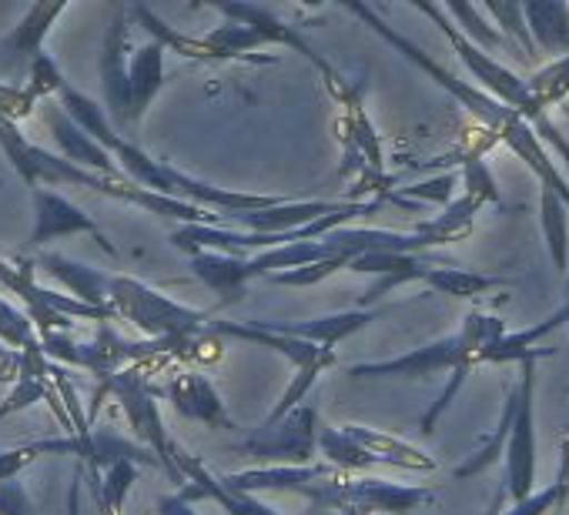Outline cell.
Here are the masks:
<instances>
[{
    "label": "cell",
    "mask_w": 569,
    "mask_h": 515,
    "mask_svg": "<svg viewBox=\"0 0 569 515\" xmlns=\"http://www.w3.org/2000/svg\"><path fill=\"white\" fill-rule=\"evenodd\" d=\"M342 8L349 11V14H356V18H362L386 44H392L406 61H412L419 71H426L439 88H446L496 141H502L536 178H539V188H552L566 204H569V181H566V174L559 171V164L549 158V151H546V144L539 141V134L516 114V111H509L506 104H499L492 94H486L476 81H459L456 74H449L439 61H432L419 44H412L406 34H399L392 24H386L372 8H366V4H359V0H342Z\"/></svg>",
    "instance_id": "6da1fadb"
},
{
    "label": "cell",
    "mask_w": 569,
    "mask_h": 515,
    "mask_svg": "<svg viewBox=\"0 0 569 515\" xmlns=\"http://www.w3.org/2000/svg\"><path fill=\"white\" fill-rule=\"evenodd\" d=\"M506 335L502 322L486 312H469L466 322L406 355L386 359V362H362L349 368V378H432L439 372H459V368H476L479 355Z\"/></svg>",
    "instance_id": "7a4b0ae2"
},
{
    "label": "cell",
    "mask_w": 569,
    "mask_h": 515,
    "mask_svg": "<svg viewBox=\"0 0 569 515\" xmlns=\"http://www.w3.org/2000/svg\"><path fill=\"white\" fill-rule=\"evenodd\" d=\"M111 309L134 322L144 335H151V342H194L198 335L208 332V325L214 322V312H198L188 309L168 295H161L158 289L138 282V279H124V275H111Z\"/></svg>",
    "instance_id": "3957f363"
},
{
    "label": "cell",
    "mask_w": 569,
    "mask_h": 515,
    "mask_svg": "<svg viewBox=\"0 0 569 515\" xmlns=\"http://www.w3.org/2000/svg\"><path fill=\"white\" fill-rule=\"evenodd\" d=\"M539 355H549V352H539ZM539 355L519 362V382L512 385L516 388V418H512V432H509L506 455H502V485L486 515H502L506 505H516L536 492V368H539Z\"/></svg>",
    "instance_id": "277c9868"
},
{
    "label": "cell",
    "mask_w": 569,
    "mask_h": 515,
    "mask_svg": "<svg viewBox=\"0 0 569 515\" xmlns=\"http://www.w3.org/2000/svg\"><path fill=\"white\" fill-rule=\"evenodd\" d=\"M319 408L299 405L292 415H284L271 428H254L234 452L258 458L261 465H312L319 455Z\"/></svg>",
    "instance_id": "5b68a950"
},
{
    "label": "cell",
    "mask_w": 569,
    "mask_h": 515,
    "mask_svg": "<svg viewBox=\"0 0 569 515\" xmlns=\"http://www.w3.org/2000/svg\"><path fill=\"white\" fill-rule=\"evenodd\" d=\"M108 388L118 395V402H121V408H124L131 428L138 432V438L148 442V448H151L154 458L164 465V472L184 488L188 482H184V475H181L178 465H174V448H178V442L164 432V422H161V412H158V402H154V398H158V388H154L138 368H128V372L111 375V378H108Z\"/></svg>",
    "instance_id": "8992f818"
},
{
    "label": "cell",
    "mask_w": 569,
    "mask_h": 515,
    "mask_svg": "<svg viewBox=\"0 0 569 515\" xmlns=\"http://www.w3.org/2000/svg\"><path fill=\"white\" fill-rule=\"evenodd\" d=\"M409 302H396L386 309H359V312H339V315H319V319H306V322H271V319H251L254 329L261 332H274V335H289V339H302L322 349H336L342 339L369 329L372 322H379L389 312L406 309Z\"/></svg>",
    "instance_id": "52a82bcc"
},
{
    "label": "cell",
    "mask_w": 569,
    "mask_h": 515,
    "mask_svg": "<svg viewBox=\"0 0 569 515\" xmlns=\"http://www.w3.org/2000/svg\"><path fill=\"white\" fill-rule=\"evenodd\" d=\"M174 465H178V472H181L184 482H188V485L181 488V495H184L188 502L211 498V502H218L228 515H281V512L271 508L261 495H248V492L228 488V485L221 482L218 472H211L198 455L184 452L181 445L174 448Z\"/></svg>",
    "instance_id": "ba28073f"
},
{
    "label": "cell",
    "mask_w": 569,
    "mask_h": 515,
    "mask_svg": "<svg viewBox=\"0 0 569 515\" xmlns=\"http://www.w3.org/2000/svg\"><path fill=\"white\" fill-rule=\"evenodd\" d=\"M208 335H214V339H241L248 345L268 349V352L281 355L296 372H306V368L326 372V368L336 365V349H322V345H312V342H302V339L274 335V332H261L251 322H221V319H214L208 325Z\"/></svg>",
    "instance_id": "9c48e42d"
},
{
    "label": "cell",
    "mask_w": 569,
    "mask_h": 515,
    "mask_svg": "<svg viewBox=\"0 0 569 515\" xmlns=\"http://www.w3.org/2000/svg\"><path fill=\"white\" fill-rule=\"evenodd\" d=\"M158 395H164L184 418L201 422L208 428H234L221 392L201 375V372H181L174 375L164 388H158Z\"/></svg>",
    "instance_id": "30bf717a"
},
{
    "label": "cell",
    "mask_w": 569,
    "mask_h": 515,
    "mask_svg": "<svg viewBox=\"0 0 569 515\" xmlns=\"http://www.w3.org/2000/svg\"><path fill=\"white\" fill-rule=\"evenodd\" d=\"M342 432H346L356 445H362V448L379 462V468H382V465L409 468V472H436V468H439V462H436L426 448H416L412 442H406V438H399V435H389V432H382V428L349 422V425H342Z\"/></svg>",
    "instance_id": "8fae6325"
},
{
    "label": "cell",
    "mask_w": 569,
    "mask_h": 515,
    "mask_svg": "<svg viewBox=\"0 0 569 515\" xmlns=\"http://www.w3.org/2000/svg\"><path fill=\"white\" fill-rule=\"evenodd\" d=\"M44 121H48L51 134L58 138L61 151L71 158V164H84V168H94V171L104 174V178L124 181V171H118V164L111 161V151L101 148L84 128H78V124L68 118V111L48 104V108H44Z\"/></svg>",
    "instance_id": "7c38bea8"
},
{
    "label": "cell",
    "mask_w": 569,
    "mask_h": 515,
    "mask_svg": "<svg viewBox=\"0 0 569 515\" xmlns=\"http://www.w3.org/2000/svg\"><path fill=\"white\" fill-rule=\"evenodd\" d=\"M124 48H128V24L124 14L118 11L108 41H104V61H101V78H104V94L111 104V114L118 124H131V78L124 64Z\"/></svg>",
    "instance_id": "4fadbf2b"
},
{
    "label": "cell",
    "mask_w": 569,
    "mask_h": 515,
    "mask_svg": "<svg viewBox=\"0 0 569 515\" xmlns=\"http://www.w3.org/2000/svg\"><path fill=\"white\" fill-rule=\"evenodd\" d=\"M34 204H38V224H34V241H38V244H44V241H51V238H58V234L91 231V234L101 241V248H104L108 254H118L114 244L101 234V228H98L81 208H74L71 201H64L61 194L34 191Z\"/></svg>",
    "instance_id": "5bb4252c"
},
{
    "label": "cell",
    "mask_w": 569,
    "mask_h": 515,
    "mask_svg": "<svg viewBox=\"0 0 569 515\" xmlns=\"http://www.w3.org/2000/svg\"><path fill=\"white\" fill-rule=\"evenodd\" d=\"M529 34L536 41V51L542 58H566L569 54V4H556V0H529L522 4Z\"/></svg>",
    "instance_id": "9a60e30c"
},
{
    "label": "cell",
    "mask_w": 569,
    "mask_h": 515,
    "mask_svg": "<svg viewBox=\"0 0 569 515\" xmlns=\"http://www.w3.org/2000/svg\"><path fill=\"white\" fill-rule=\"evenodd\" d=\"M559 325H569V305L556 309L546 322L532 325V329H522V332H506L499 342H492L482 355H479V365H509V362H526L539 352H549V349H536L546 335H552Z\"/></svg>",
    "instance_id": "2e32d148"
},
{
    "label": "cell",
    "mask_w": 569,
    "mask_h": 515,
    "mask_svg": "<svg viewBox=\"0 0 569 515\" xmlns=\"http://www.w3.org/2000/svg\"><path fill=\"white\" fill-rule=\"evenodd\" d=\"M128 78H131V124H134L144 118V111L164 88V44L151 41V44L138 48L131 58Z\"/></svg>",
    "instance_id": "e0dca14e"
},
{
    "label": "cell",
    "mask_w": 569,
    "mask_h": 515,
    "mask_svg": "<svg viewBox=\"0 0 569 515\" xmlns=\"http://www.w3.org/2000/svg\"><path fill=\"white\" fill-rule=\"evenodd\" d=\"M208 61H251V64H274V58H254L251 51L264 48V38L238 21H228L201 38Z\"/></svg>",
    "instance_id": "ac0fdd59"
},
{
    "label": "cell",
    "mask_w": 569,
    "mask_h": 515,
    "mask_svg": "<svg viewBox=\"0 0 569 515\" xmlns=\"http://www.w3.org/2000/svg\"><path fill=\"white\" fill-rule=\"evenodd\" d=\"M41 265L61 279L78 299H84V305H94V309H111V275H101L88 265H78V262H68L61 254H41Z\"/></svg>",
    "instance_id": "d6986e66"
},
{
    "label": "cell",
    "mask_w": 569,
    "mask_h": 515,
    "mask_svg": "<svg viewBox=\"0 0 569 515\" xmlns=\"http://www.w3.org/2000/svg\"><path fill=\"white\" fill-rule=\"evenodd\" d=\"M422 285H429L432 292L439 295H449V299H479L492 289H502L509 285L506 279H492V275H476L469 269H459V265H426L422 269Z\"/></svg>",
    "instance_id": "ffe728a7"
},
{
    "label": "cell",
    "mask_w": 569,
    "mask_h": 515,
    "mask_svg": "<svg viewBox=\"0 0 569 515\" xmlns=\"http://www.w3.org/2000/svg\"><path fill=\"white\" fill-rule=\"evenodd\" d=\"M64 11V4H38V8H31L28 11V18H24V24L14 31V34H8V38H0V61L4 64H11V61H18V58H41V41H44V34H48V28H51V21L58 18Z\"/></svg>",
    "instance_id": "44dd1931"
},
{
    "label": "cell",
    "mask_w": 569,
    "mask_h": 515,
    "mask_svg": "<svg viewBox=\"0 0 569 515\" xmlns=\"http://www.w3.org/2000/svg\"><path fill=\"white\" fill-rule=\"evenodd\" d=\"M539 224L549 248V258L559 272H566V251H569V204L552 191L539 188Z\"/></svg>",
    "instance_id": "7402d4cb"
},
{
    "label": "cell",
    "mask_w": 569,
    "mask_h": 515,
    "mask_svg": "<svg viewBox=\"0 0 569 515\" xmlns=\"http://www.w3.org/2000/svg\"><path fill=\"white\" fill-rule=\"evenodd\" d=\"M512 418H516V388H509V392H506V402H502V412H499L496 432L486 438V445H482L479 452H472L462 465H456V478L479 475V472H486L489 465H496V462L506 455V442H509V432H512Z\"/></svg>",
    "instance_id": "603a6c76"
},
{
    "label": "cell",
    "mask_w": 569,
    "mask_h": 515,
    "mask_svg": "<svg viewBox=\"0 0 569 515\" xmlns=\"http://www.w3.org/2000/svg\"><path fill=\"white\" fill-rule=\"evenodd\" d=\"M479 208H482V204H479L476 198L459 194V201H449L442 214H436V218L416 224V231L429 234V238L436 241V248H439V244H449V241H459V238H466V234L472 231V218H476Z\"/></svg>",
    "instance_id": "cb8c5ba5"
},
{
    "label": "cell",
    "mask_w": 569,
    "mask_h": 515,
    "mask_svg": "<svg viewBox=\"0 0 569 515\" xmlns=\"http://www.w3.org/2000/svg\"><path fill=\"white\" fill-rule=\"evenodd\" d=\"M566 502H569V435L562 438V452H559V472H556V478H552L546 488L532 492L529 498H522V502L509 505L502 515H549V512L562 508Z\"/></svg>",
    "instance_id": "d4e9b609"
},
{
    "label": "cell",
    "mask_w": 569,
    "mask_h": 515,
    "mask_svg": "<svg viewBox=\"0 0 569 515\" xmlns=\"http://www.w3.org/2000/svg\"><path fill=\"white\" fill-rule=\"evenodd\" d=\"M446 18L459 28L462 38H469L476 48L482 51H499V48H509V41L486 21V11L476 8V4H466V0H449V4H442Z\"/></svg>",
    "instance_id": "484cf974"
},
{
    "label": "cell",
    "mask_w": 569,
    "mask_h": 515,
    "mask_svg": "<svg viewBox=\"0 0 569 515\" xmlns=\"http://www.w3.org/2000/svg\"><path fill=\"white\" fill-rule=\"evenodd\" d=\"M486 18H496V24H499V34L512 44V48H519V54L526 58V61H532L539 51H536V41H532V34H529V24H526V11H522V4H516V0H486ZM542 58V54H539Z\"/></svg>",
    "instance_id": "4316f807"
},
{
    "label": "cell",
    "mask_w": 569,
    "mask_h": 515,
    "mask_svg": "<svg viewBox=\"0 0 569 515\" xmlns=\"http://www.w3.org/2000/svg\"><path fill=\"white\" fill-rule=\"evenodd\" d=\"M529 81V91H532V98L549 111V108H556V104H562L566 101V94H569V54L566 58H559V61H549L546 68H539L532 78H526Z\"/></svg>",
    "instance_id": "83f0119b"
},
{
    "label": "cell",
    "mask_w": 569,
    "mask_h": 515,
    "mask_svg": "<svg viewBox=\"0 0 569 515\" xmlns=\"http://www.w3.org/2000/svg\"><path fill=\"white\" fill-rule=\"evenodd\" d=\"M462 194L476 198L479 204H499V188L486 168V161L479 154H466L462 158Z\"/></svg>",
    "instance_id": "f1b7e54d"
},
{
    "label": "cell",
    "mask_w": 569,
    "mask_h": 515,
    "mask_svg": "<svg viewBox=\"0 0 569 515\" xmlns=\"http://www.w3.org/2000/svg\"><path fill=\"white\" fill-rule=\"evenodd\" d=\"M342 269H349L346 258H332V262H319V265H309V269H296V272H278V275H268L264 282L271 285H289V289H312L332 275H339Z\"/></svg>",
    "instance_id": "f546056e"
},
{
    "label": "cell",
    "mask_w": 569,
    "mask_h": 515,
    "mask_svg": "<svg viewBox=\"0 0 569 515\" xmlns=\"http://www.w3.org/2000/svg\"><path fill=\"white\" fill-rule=\"evenodd\" d=\"M0 339H4L8 345H21V349H28V352H38L31 322H28L18 309H11L8 302H0Z\"/></svg>",
    "instance_id": "4dcf8cb0"
},
{
    "label": "cell",
    "mask_w": 569,
    "mask_h": 515,
    "mask_svg": "<svg viewBox=\"0 0 569 515\" xmlns=\"http://www.w3.org/2000/svg\"><path fill=\"white\" fill-rule=\"evenodd\" d=\"M456 184V174H442L436 181H422V184H412V188H402L406 198H419V201H446L449 191Z\"/></svg>",
    "instance_id": "1f68e13d"
},
{
    "label": "cell",
    "mask_w": 569,
    "mask_h": 515,
    "mask_svg": "<svg viewBox=\"0 0 569 515\" xmlns=\"http://www.w3.org/2000/svg\"><path fill=\"white\" fill-rule=\"evenodd\" d=\"M48 445H34V448H18V452H0V482H11L38 452H44Z\"/></svg>",
    "instance_id": "d6a6232c"
},
{
    "label": "cell",
    "mask_w": 569,
    "mask_h": 515,
    "mask_svg": "<svg viewBox=\"0 0 569 515\" xmlns=\"http://www.w3.org/2000/svg\"><path fill=\"white\" fill-rule=\"evenodd\" d=\"M0 515H31L24 488L14 482H0Z\"/></svg>",
    "instance_id": "836d02e7"
},
{
    "label": "cell",
    "mask_w": 569,
    "mask_h": 515,
    "mask_svg": "<svg viewBox=\"0 0 569 515\" xmlns=\"http://www.w3.org/2000/svg\"><path fill=\"white\" fill-rule=\"evenodd\" d=\"M158 515H198V512H194V505L181 492H174V495H161L158 498Z\"/></svg>",
    "instance_id": "e575fe53"
},
{
    "label": "cell",
    "mask_w": 569,
    "mask_h": 515,
    "mask_svg": "<svg viewBox=\"0 0 569 515\" xmlns=\"http://www.w3.org/2000/svg\"><path fill=\"white\" fill-rule=\"evenodd\" d=\"M306 515H366V512H359V508H322V505H312Z\"/></svg>",
    "instance_id": "d590c367"
},
{
    "label": "cell",
    "mask_w": 569,
    "mask_h": 515,
    "mask_svg": "<svg viewBox=\"0 0 569 515\" xmlns=\"http://www.w3.org/2000/svg\"><path fill=\"white\" fill-rule=\"evenodd\" d=\"M566 295H569V279H566Z\"/></svg>",
    "instance_id": "8d00e7d4"
},
{
    "label": "cell",
    "mask_w": 569,
    "mask_h": 515,
    "mask_svg": "<svg viewBox=\"0 0 569 515\" xmlns=\"http://www.w3.org/2000/svg\"><path fill=\"white\" fill-rule=\"evenodd\" d=\"M0 359H4V349H0Z\"/></svg>",
    "instance_id": "74e56055"
}]
</instances>
